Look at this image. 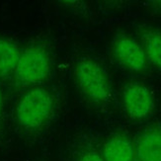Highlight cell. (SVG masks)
I'll list each match as a JSON object with an SVG mask.
<instances>
[{"mask_svg":"<svg viewBox=\"0 0 161 161\" xmlns=\"http://www.w3.org/2000/svg\"><path fill=\"white\" fill-rule=\"evenodd\" d=\"M53 110L52 94L44 87H33L20 98L15 110L16 122L26 131H36L48 122Z\"/></svg>","mask_w":161,"mask_h":161,"instance_id":"1","label":"cell"},{"mask_svg":"<svg viewBox=\"0 0 161 161\" xmlns=\"http://www.w3.org/2000/svg\"><path fill=\"white\" fill-rule=\"evenodd\" d=\"M51 70V59L43 47L33 45L20 53L13 77L21 86H32L44 81Z\"/></svg>","mask_w":161,"mask_h":161,"instance_id":"2","label":"cell"},{"mask_svg":"<svg viewBox=\"0 0 161 161\" xmlns=\"http://www.w3.org/2000/svg\"><path fill=\"white\" fill-rule=\"evenodd\" d=\"M76 80L89 99L96 103H105L110 99L111 87L103 67L93 59L81 60L76 68Z\"/></svg>","mask_w":161,"mask_h":161,"instance_id":"3","label":"cell"},{"mask_svg":"<svg viewBox=\"0 0 161 161\" xmlns=\"http://www.w3.org/2000/svg\"><path fill=\"white\" fill-rule=\"evenodd\" d=\"M123 104L127 114L134 120L147 118L154 108L151 91L143 83L132 82L123 91Z\"/></svg>","mask_w":161,"mask_h":161,"instance_id":"4","label":"cell"},{"mask_svg":"<svg viewBox=\"0 0 161 161\" xmlns=\"http://www.w3.org/2000/svg\"><path fill=\"white\" fill-rule=\"evenodd\" d=\"M113 53L117 61L135 72L145 70L147 59L144 51L137 42L129 36H119L113 42Z\"/></svg>","mask_w":161,"mask_h":161,"instance_id":"5","label":"cell"},{"mask_svg":"<svg viewBox=\"0 0 161 161\" xmlns=\"http://www.w3.org/2000/svg\"><path fill=\"white\" fill-rule=\"evenodd\" d=\"M136 161H161V125L145 128L134 142Z\"/></svg>","mask_w":161,"mask_h":161,"instance_id":"6","label":"cell"},{"mask_svg":"<svg viewBox=\"0 0 161 161\" xmlns=\"http://www.w3.org/2000/svg\"><path fill=\"white\" fill-rule=\"evenodd\" d=\"M101 154L105 161H136L134 142L123 134L111 136L105 142Z\"/></svg>","mask_w":161,"mask_h":161,"instance_id":"7","label":"cell"},{"mask_svg":"<svg viewBox=\"0 0 161 161\" xmlns=\"http://www.w3.org/2000/svg\"><path fill=\"white\" fill-rule=\"evenodd\" d=\"M20 53V48L13 40L0 37V78L14 74Z\"/></svg>","mask_w":161,"mask_h":161,"instance_id":"8","label":"cell"},{"mask_svg":"<svg viewBox=\"0 0 161 161\" xmlns=\"http://www.w3.org/2000/svg\"><path fill=\"white\" fill-rule=\"evenodd\" d=\"M141 39L147 62L161 70V31L144 29L141 33Z\"/></svg>","mask_w":161,"mask_h":161,"instance_id":"9","label":"cell"},{"mask_svg":"<svg viewBox=\"0 0 161 161\" xmlns=\"http://www.w3.org/2000/svg\"><path fill=\"white\" fill-rule=\"evenodd\" d=\"M75 161H105L101 152L94 148H86L79 152Z\"/></svg>","mask_w":161,"mask_h":161,"instance_id":"10","label":"cell"},{"mask_svg":"<svg viewBox=\"0 0 161 161\" xmlns=\"http://www.w3.org/2000/svg\"><path fill=\"white\" fill-rule=\"evenodd\" d=\"M3 108H4L3 95H2V91H1V88H0V121H1V119H2V115H3Z\"/></svg>","mask_w":161,"mask_h":161,"instance_id":"11","label":"cell"}]
</instances>
